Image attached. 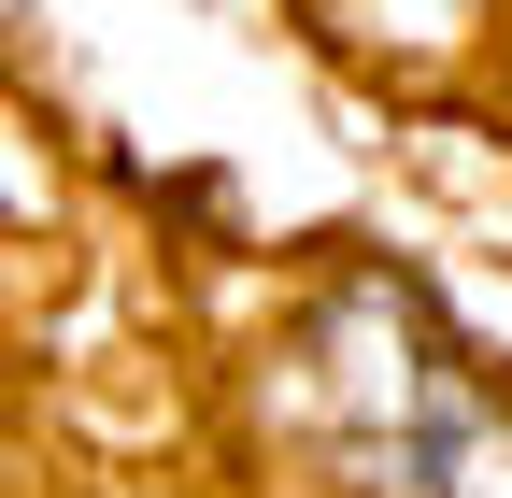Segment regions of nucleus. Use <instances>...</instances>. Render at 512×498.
Segmentation results:
<instances>
[{"mask_svg": "<svg viewBox=\"0 0 512 498\" xmlns=\"http://www.w3.org/2000/svg\"><path fill=\"white\" fill-rule=\"evenodd\" d=\"M342 385H356L370 498H512V442L470 413V385L441 356H413V328H399V356H356Z\"/></svg>", "mask_w": 512, "mask_h": 498, "instance_id": "obj_1", "label": "nucleus"}]
</instances>
